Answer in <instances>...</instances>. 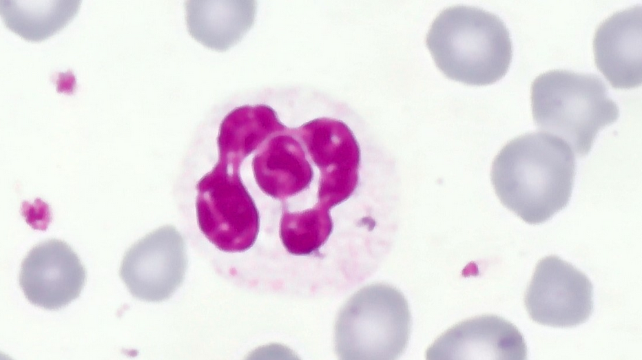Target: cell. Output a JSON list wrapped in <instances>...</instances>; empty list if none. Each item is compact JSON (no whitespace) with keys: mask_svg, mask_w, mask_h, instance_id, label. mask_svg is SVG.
<instances>
[{"mask_svg":"<svg viewBox=\"0 0 642 360\" xmlns=\"http://www.w3.org/2000/svg\"><path fill=\"white\" fill-rule=\"evenodd\" d=\"M576 160L554 135L532 132L508 142L495 157L491 181L501 203L524 222L539 224L568 204Z\"/></svg>","mask_w":642,"mask_h":360,"instance_id":"6da1fadb","label":"cell"},{"mask_svg":"<svg viewBox=\"0 0 642 360\" xmlns=\"http://www.w3.org/2000/svg\"><path fill=\"white\" fill-rule=\"evenodd\" d=\"M426 45L438 68L467 85L491 84L507 72L512 56L509 31L496 14L457 5L442 10L427 33Z\"/></svg>","mask_w":642,"mask_h":360,"instance_id":"7a4b0ae2","label":"cell"},{"mask_svg":"<svg viewBox=\"0 0 642 360\" xmlns=\"http://www.w3.org/2000/svg\"><path fill=\"white\" fill-rule=\"evenodd\" d=\"M532 112L539 129L561 137L578 156L587 155L601 129L617 121L619 110L597 74L553 70L531 85Z\"/></svg>","mask_w":642,"mask_h":360,"instance_id":"3957f363","label":"cell"},{"mask_svg":"<svg viewBox=\"0 0 642 360\" xmlns=\"http://www.w3.org/2000/svg\"><path fill=\"white\" fill-rule=\"evenodd\" d=\"M411 326L408 304L399 290L384 284L369 285L340 310L335 349L342 359H396L407 346Z\"/></svg>","mask_w":642,"mask_h":360,"instance_id":"277c9868","label":"cell"},{"mask_svg":"<svg viewBox=\"0 0 642 360\" xmlns=\"http://www.w3.org/2000/svg\"><path fill=\"white\" fill-rule=\"evenodd\" d=\"M196 189L197 221L205 236L222 251L251 248L259 232L260 216L239 171L217 162Z\"/></svg>","mask_w":642,"mask_h":360,"instance_id":"5b68a950","label":"cell"},{"mask_svg":"<svg viewBox=\"0 0 642 360\" xmlns=\"http://www.w3.org/2000/svg\"><path fill=\"white\" fill-rule=\"evenodd\" d=\"M319 168L318 203L329 209L349 198L358 184L359 145L342 121L320 118L292 129Z\"/></svg>","mask_w":642,"mask_h":360,"instance_id":"8992f818","label":"cell"},{"mask_svg":"<svg viewBox=\"0 0 642 360\" xmlns=\"http://www.w3.org/2000/svg\"><path fill=\"white\" fill-rule=\"evenodd\" d=\"M525 305L535 322L552 327H572L592 313L593 287L589 279L557 256L541 260L526 290Z\"/></svg>","mask_w":642,"mask_h":360,"instance_id":"52a82bcc","label":"cell"},{"mask_svg":"<svg viewBox=\"0 0 642 360\" xmlns=\"http://www.w3.org/2000/svg\"><path fill=\"white\" fill-rule=\"evenodd\" d=\"M187 262L182 236L174 227L163 226L129 248L119 274L134 297L157 302L169 297L181 284Z\"/></svg>","mask_w":642,"mask_h":360,"instance_id":"ba28073f","label":"cell"},{"mask_svg":"<svg viewBox=\"0 0 642 360\" xmlns=\"http://www.w3.org/2000/svg\"><path fill=\"white\" fill-rule=\"evenodd\" d=\"M85 279V269L77 254L56 239L34 246L23 259L19 273V285L26 299L52 310L78 298Z\"/></svg>","mask_w":642,"mask_h":360,"instance_id":"9c48e42d","label":"cell"},{"mask_svg":"<svg viewBox=\"0 0 642 360\" xmlns=\"http://www.w3.org/2000/svg\"><path fill=\"white\" fill-rule=\"evenodd\" d=\"M428 360H524L527 347L518 328L504 318L482 315L453 326L427 349Z\"/></svg>","mask_w":642,"mask_h":360,"instance_id":"30bf717a","label":"cell"},{"mask_svg":"<svg viewBox=\"0 0 642 360\" xmlns=\"http://www.w3.org/2000/svg\"><path fill=\"white\" fill-rule=\"evenodd\" d=\"M641 5H634L610 15L596 30L595 63L614 88L641 84Z\"/></svg>","mask_w":642,"mask_h":360,"instance_id":"8fae6325","label":"cell"},{"mask_svg":"<svg viewBox=\"0 0 642 360\" xmlns=\"http://www.w3.org/2000/svg\"><path fill=\"white\" fill-rule=\"evenodd\" d=\"M287 130L265 142L252 162L254 177L260 189L280 200L305 189L313 174L301 144L291 131Z\"/></svg>","mask_w":642,"mask_h":360,"instance_id":"7c38bea8","label":"cell"},{"mask_svg":"<svg viewBox=\"0 0 642 360\" xmlns=\"http://www.w3.org/2000/svg\"><path fill=\"white\" fill-rule=\"evenodd\" d=\"M253 1H187L185 3L188 31L196 41L216 51H225L239 41L251 25Z\"/></svg>","mask_w":642,"mask_h":360,"instance_id":"4fadbf2b","label":"cell"},{"mask_svg":"<svg viewBox=\"0 0 642 360\" xmlns=\"http://www.w3.org/2000/svg\"><path fill=\"white\" fill-rule=\"evenodd\" d=\"M287 129L269 105H246L236 107L220 124L217 138L218 162L230 169L239 171L246 157L271 136Z\"/></svg>","mask_w":642,"mask_h":360,"instance_id":"5bb4252c","label":"cell"},{"mask_svg":"<svg viewBox=\"0 0 642 360\" xmlns=\"http://www.w3.org/2000/svg\"><path fill=\"white\" fill-rule=\"evenodd\" d=\"M81 1L1 0L6 27L30 41L45 40L63 28L77 14Z\"/></svg>","mask_w":642,"mask_h":360,"instance_id":"9a60e30c","label":"cell"},{"mask_svg":"<svg viewBox=\"0 0 642 360\" xmlns=\"http://www.w3.org/2000/svg\"><path fill=\"white\" fill-rule=\"evenodd\" d=\"M333 230L329 209L318 202L311 209L291 213L284 209L280 237L286 250L295 255L315 253Z\"/></svg>","mask_w":642,"mask_h":360,"instance_id":"2e32d148","label":"cell"}]
</instances>
